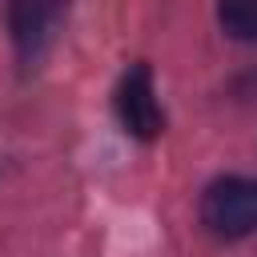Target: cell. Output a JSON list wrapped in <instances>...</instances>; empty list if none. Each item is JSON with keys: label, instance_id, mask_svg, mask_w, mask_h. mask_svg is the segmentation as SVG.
I'll return each instance as SVG.
<instances>
[{"label": "cell", "instance_id": "cell-1", "mask_svg": "<svg viewBox=\"0 0 257 257\" xmlns=\"http://www.w3.org/2000/svg\"><path fill=\"white\" fill-rule=\"evenodd\" d=\"M201 225L221 241L257 233V177H221L201 197Z\"/></svg>", "mask_w": 257, "mask_h": 257}, {"label": "cell", "instance_id": "cell-2", "mask_svg": "<svg viewBox=\"0 0 257 257\" xmlns=\"http://www.w3.org/2000/svg\"><path fill=\"white\" fill-rule=\"evenodd\" d=\"M68 8L72 0H8V32H12L16 60L24 68H36L52 52L68 20Z\"/></svg>", "mask_w": 257, "mask_h": 257}, {"label": "cell", "instance_id": "cell-3", "mask_svg": "<svg viewBox=\"0 0 257 257\" xmlns=\"http://www.w3.org/2000/svg\"><path fill=\"white\" fill-rule=\"evenodd\" d=\"M112 108L116 120L128 137L137 141H157L165 133V108L157 100V84H153V68L149 64H133L112 92Z\"/></svg>", "mask_w": 257, "mask_h": 257}, {"label": "cell", "instance_id": "cell-4", "mask_svg": "<svg viewBox=\"0 0 257 257\" xmlns=\"http://www.w3.org/2000/svg\"><path fill=\"white\" fill-rule=\"evenodd\" d=\"M217 16L233 40H257V0H221Z\"/></svg>", "mask_w": 257, "mask_h": 257}]
</instances>
